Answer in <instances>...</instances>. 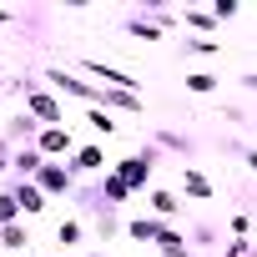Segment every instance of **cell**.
<instances>
[{"label": "cell", "instance_id": "cell-1", "mask_svg": "<svg viewBox=\"0 0 257 257\" xmlns=\"http://www.w3.org/2000/svg\"><path fill=\"white\" fill-rule=\"evenodd\" d=\"M157 162H162V147L157 142H142V152H132V157H116L111 162V172L132 187V192H142V187H152V177H157Z\"/></svg>", "mask_w": 257, "mask_h": 257}, {"label": "cell", "instance_id": "cell-2", "mask_svg": "<svg viewBox=\"0 0 257 257\" xmlns=\"http://www.w3.org/2000/svg\"><path fill=\"white\" fill-rule=\"evenodd\" d=\"M76 71L96 76L106 91H137V96H142V86H147V81H137L132 71H121V66H106V61H96V56H81V61H76Z\"/></svg>", "mask_w": 257, "mask_h": 257}, {"label": "cell", "instance_id": "cell-3", "mask_svg": "<svg viewBox=\"0 0 257 257\" xmlns=\"http://www.w3.org/2000/svg\"><path fill=\"white\" fill-rule=\"evenodd\" d=\"M21 106H26V111H31L41 126H71V121H66V106H61V96H56V91H46V81H41L36 91H26V101H21Z\"/></svg>", "mask_w": 257, "mask_h": 257}, {"label": "cell", "instance_id": "cell-4", "mask_svg": "<svg viewBox=\"0 0 257 257\" xmlns=\"http://www.w3.org/2000/svg\"><path fill=\"white\" fill-rule=\"evenodd\" d=\"M36 187L56 202V197H71V192L81 187V177L71 172V162H46V167H41V177H36Z\"/></svg>", "mask_w": 257, "mask_h": 257}, {"label": "cell", "instance_id": "cell-5", "mask_svg": "<svg viewBox=\"0 0 257 257\" xmlns=\"http://www.w3.org/2000/svg\"><path fill=\"white\" fill-rule=\"evenodd\" d=\"M36 152H41L46 162H71V152H76V132H71V126H41Z\"/></svg>", "mask_w": 257, "mask_h": 257}, {"label": "cell", "instance_id": "cell-6", "mask_svg": "<svg viewBox=\"0 0 257 257\" xmlns=\"http://www.w3.org/2000/svg\"><path fill=\"white\" fill-rule=\"evenodd\" d=\"M71 172H76V177H96V182H101V177L111 172L106 142H86V147H76V152H71Z\"/></svg>", "mask_w": 257, "mask_h": 257}, {"label": "cell", "instance_id": "cell-7", "mask_svg": "<svg viewBox=\"0 0 257 257\" xmlns=\"http://www.w3.org/2000/svg\"><path fill=\"white\" fill-rule=\"evenodd\" d=\"M0 132H6V142H11V147H36V137H41V121H36L26 106H21V111L6 121V126H0Z\"/></svg>", "mask_w": 257, "mask_h": 257}, {"label": "cell", "instance_id": "cell-8", "mask_svg": "<svg viewBox=\"0 0 257 257\" xmlns=\"http://www.w3.org/2000/svg\"><path fill=\"white\" fill-rule=\"evenodd\" d=\"M147 212H152L157 222H177V217H182V192H172V187H152V192H147Z\"/></svg>", "mask_w": 257, "mask_h": 257}, {"label": "cell", "instance_id": "cell-9", "mask_svg": "<svg viewBox=\"0 0 257 257\" xmlns=\"http://www.w3.org/2000/svg\"><path fill=\"white\" fill-rule=\"evenodd\" d=\"M31 247H36L31 222H11V227H0V252H6V257H26Z\"/></svg>", "mask_w": 257, "mask_h": 257}, {"label": "cell", "instance_id": "cell-10", "mask_svg": "<svg viewBox=\"0 0 257 257\" xmlns=\"http://www.w3.org/2000/svg\"><path fill=\"white\" fill-rule=\"evenodd\" d=\"M41 167H46V157H41L36 147H16V152H11V177H16V182H36Z\"/></svg>", "mask_w": 257, "mask_h": 257}, {"label": "cell", "instance_id": "cell-11", "mask_svg": "<svg viewBox=\"0 0 257 257\" xmlns=\"http://www.w3.org/2000/svg\"><path fill=\"white\" fill-rule=\"evenodd\" d=\"M11 192H16V202H21V217L31 222V217H41L46 207H51V197L36 187V182H11Z\"/></svg>", "mask_w": 257, "mask_h": 257}, {"label": "cell", "instance_id": "cell-12", "mask_svg": "<svg viewBox=\"0 0 257 257\" xmlns=\"http://www.w3.org/2000/svg\"><path fill=\"white\" fill-rule=\"evenodd\" d=\"M86 126H91V137H96V142L121 137V116H111L106 106H86Z\"/></svg>", "mask_w": 257, "mask_h": 257}, {"label": "cell", "instance_id": "cell-13", "mask_svg": "<svg viewBox=\"0 0 257 257\" xmlns=\"http://www.w3.org/2000/svg\"><path fill=\"white\" fill-rule=\"evenodd\" d=\"M162 227H167V222H157L152 212H142V217H126V237H132V242H142V247H157Z\"/></svg>", "mask_w": 257, "mask_h": 257}, {"label": "cell", "instance_id": "cell-14", "mask_svg": "<svg viewBox=\"0 0 257 257\" xmlns=\"http://www.w3.org/2000/svg\"><path fill=\"white\" fill-rule=\"evenodd\" d=\"M182 197H192V202H212V197H217V187H212V177H207V172L182 167Z\"/></svg>", "mask_w": 257, "mask_h": 257}, {"label": "cell", "instance_id": "cell-15", "mask_svg": "<svg viewBox=\"0 0 257 257\" xmlns=\"http://www.w3.org/2000/svg\"><path fill=\"white\" fill-rule=\"evenodd\" d=\"M106 111L111 116H147V96H137V91H106Z\"/></svg>", "mask_w": 257, "mask_h": 257}, {"label": "cell", "instance_id": "cell-16", "mask_svg": "<svg viewBox=\"0 0 257 257\" xmlns=\"http://www.w3.org/2000/svg\"><path fill=\"white\" fill-rule=\"evenodd\" d=\"M96 197H101V202H106V207H126V202H132V197H137V192H132V187H126V182H121V177H116V172H106V177H101V182H96Z\"/></svg>", "mask_w": 257, "mask_h": 257}, {"label": "cell", "instance_id": "cell-17", "mask_svg": "<svg viewBox=\"0 0 257 257\" xmlns=\"http://www.w3.org/2000/svg\"><path fill=\"white\" fill-rule=\"evenodd\" d=\"M182 26H187L192 36H212V41H217V16L202 11V6H182Z\"/></svg>", "mask_w": 257, "mask_h": 257}, {"label": "cell", "instance_id": "cell-18", "mask_svg": "<svg viewBox=\"0 0 257 257\" xmlns=\"http://www.w3.org/2000/svg\"><path fill=\"white\" fill-rule=\"evenodd\" d=\"M81 237H86V217H61L56 222V247L66 252V247H81Z\"/></svg>", "mask_w": 257, "mask_h": 257}, {"label": "cell", "instance_id": "cell-19", "mask_svg": "<svg viewBox=\"0 0 257 257\" xmlns=\"http://www.w3.org/2000/svg\"><path fill=\"white\" fill-rule=\"evenodd\" d=\"M187 247L212 257V247H222V242H217V227H212V222H192V232H187Z\"/></svg>", "mask_w": 257, "mask_h": 257}, {"label": "cell", "instance_id": "cell-20", "mask_svg": "<svg viewBox=\"0 0 257 257\" xmlns=\"http://www.w3.org/2000/svg\"><path fill=\"white\" fill-rule=\"evenodd\" d=\"M152 252H167V257H177V252H187V232L177 227V222H167L162 227V237H157V247Z\"/></svg>", "mask_w": 257, "mask_h": 257}, {"label": "cell", "instance_id": "cell-21", "mask_svg": "<svg viewBox=\"0 0 257 257\" xmlns=\"http://www.w3.org/2000/svg\"><path fill=\"white\" fill-rule=\"evenodd\" d=\"M121 31L132 36V41H162V26H152L147 16H126V21H121Z\"/></svg>", "mask_w": 257, "mask_h": 257}, {"label": "cell", "instance_id": "cell-22", "mask_svg": "<svg viewBox=\"0 0 257 257\" xmlns=\"http://www.w3.org/2000/svg\"><path fill=\"white\" fill-rule=\"evenodd\" d=\"M217 86H222V76H212V71H187V91H192V96H217Z\"/></svg>", "mask_w": 257, "mask_h": 257}, {"label": "cell", "instance_id": "cell-23", "mask_svg": "<svg viewBox=\"0 0 257 257\" xmlns=\"http://www.w3.org/2000/svg\"><path fill=\"white\" fill-rule=\"evenodd\" d=\"M11 222H26V217H21L16 192H11V187H0V227H11Z\"/></svg>", "mask_w": 257, "mask_h": 257}, {"label": "cell", "instance_id": "cell-24", "mask_svg": "<svg viewBox=\"0 0 257 257\" xmlns=\"http://www.w3.org/2000/svg\"><path fill=\"white\" fill-rule=\"evenodd\" d=\"M152 142H157V147H167V152H182V157L192 152V142H187V137H177V132H167V126H162V132H152Z\"/></svg>", "mask_w": 257, "mask_h": 257}, {"label": "cell", "instance_id": "cell-25", "mask_svg": "<svg viewBox=\"0 0 257 257\" xmlns=\"http://www.w3.org/2000/svg\"><path fill=\"white\" fill-rule=\"evenodd\" d=\"M187 56H222V41H212V36H187Z\"/></svg>", "mask_w": 257, "mask_h": 257}, {"label": "cell", "instance_id": "cell-26", "mask_svg": "<svg viewBox=\"0 0 257 257\" xmlns=\"http://www.w3.org/2000/svg\"><path fill=\"white\" fill-rule=\"evenodd\" d=\"M212 16H217V26L237 21V0H217V6H212Z\"/></svg>", "mask_w": 257, "mask_h": 257}, {"label": "cell", "instance_id": "cell-27", "mask_svg": "<svg viewBox=\"0 0 257 257\" xmlns=\"http://www.w3.org/2000/svg\"><path fill=\"white\" fill-rule=\"evenodd\" d=\"M252 252V237H232L227 247H222V257H247Z\"/></svg>", "mask_w": 257, "mask_h": 257}, {"label": "cell", "instance_id": "cell-28", "mask_svg": "<svg viewBox=\"0 0 257 257\" xmlns=\"http://www.w3.org/2000/svg\"><path fill=\"white\" fill-rule=\"evenodd\" d=\"M227 227H232V237H247V232H252V217H247V212H232Z\"/></svg>", "mask_w": 257, "mask_h": 257}, {"label": "cell", "instance_id": "cell-29", "mask_svg": "<svg viewBox=\"0 0 257 257\" xmlns=\"http://www.w3.org/2000/svg\"><path fill=\"white\" fill-rule=\"evenodd\" d=\"M222 116H227V121H237V126H247V111H242V106H222Z\"/></svg>", "mask_w": 257, "mask_h": 257}, {"label": "cell", "instance_id": "cell-30", "mask_svg": "<svg viewBox=\"0 0 257 257\" xmlns=\"http://www.w3.org/2000/svg\"><path fill=\"white\" fill-rule=\"evenodd\" d=\"M242 162H247V172L257 177V147H242Z\"/></svg>", "mask_w": 257, "mask_h": 257}, {"label": "cell", "instance_id": "cell-31", "mask_svg": "<svg viewBox=\"0 0 257 257\" xmlns=\"http://www.w3.org/2000/svg\"><path fill=\"white\" fill-rule=\"evenodd\" d=\"M242 86H247V91L257 96V71H247V76H242Z\"/></svg>", "mask_w": 257, "mask_h": 257}, {"label": "cell", "instance_id": "cell-32", "mask_svg": "<svg viewBox=\"0 0 257 257\" xmlns=\"http://www.w3.org/2000/svg\"><path fill=\"white\" fill-rule=\"evenodd\" d=\"M11 21H16V16H11V11H0V26H11Z\"/></svg>", "mask_w": 257, "mask_h": 257}, {"label": "cell", "instance_id": "cell-33", "mask_svg": "<svg viewBox=\"0 0 257 257\" xmlns=\"http://www.w3.org/2000/svg\"><path fill=\"white\" fill-rule=\"evenodd\" d=\"M6 172H11V162H0V177H6Z\"/></svg>", "mask_w": 257, "mask_h": 257}, {"label": "cell", "instance_id": "cell-34", "mask_svg": "<svg viewBox=\"0 0 257 257\" xmlns=\"http://www.w3.org/2000/svg\"><path fill=\"white\" fill-rule=\"evenodd\" d=\"M86 257H111V252H86Z\"/></svg>", "mask_w": 257, "mask_h": 257}, {"label": "cell", "instance_id": "cell-35", "mask_svg": "<svg viewBox=\"0 0 257 257\" xmlns=\"http://www.w3.org/2000/svg\"><path fill=\"white\" fill-rule=\"evenodd\" d=\"M0 96H6V81H0Z\"/></svg>", "mask_w": 257, "mask_h": 257}, {"label": "cell", "instance_id": "cell-36", "mask_svg": "<svg viewBox=\"0 0 257 257\" xmlns=\"http://www.w3.org/2000/svg\"><path fill=\"white\" fill-rule=\"evenodd\" d=\"M247 257H257V247H252V252H247Z\"/></svg>", "mask_w": 257, "mask_h": 257}, {"label": "cell", "instance_id": "cell-37", "mask_svg": "<svg viewBox=\"0 0 257 257\" xmlns=\"http://www.w3.org/2000/svg\"><path fill=\"white\" fill-rule=\"evenodd\" d=\"M26 257H31V252H26Z\"/></svg>", "mask_w": 257, "mask_h": 257}]
</instances>
